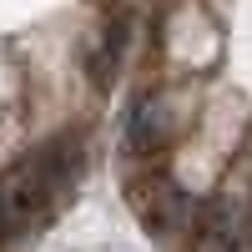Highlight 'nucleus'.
I'll list each match as a JSON object with an SVG mask.
<instances>
[{
	"instance_id": "1",
	"label": "nucleus",
	"mask_w": 252,
	"mask_h": 252,
	"mask_svg": "<svg viewBox=\"0 0 252 252\" xmlns=\"http://www.w3.org/2000/svg\"><path fill=\"white\" fill-rule=\"evenodd\" d=\"M126 131H131V146H136L141 157H152V152H161V146L172 141L177 116H172V106H166L161 96H146L141 106L131 111V126H126Z\"/></svg>"
},
{
	"instance_id": "2",
	"label": "nucleus",
	"mask_w": 252,
	"mask_h": 252,
	"mask_svg": "<svg viewBox=\"0 0 252 252\" xmlns=\"http://www.w3.org/2000/svg\"><path fill=\"white\" fill-rule=\"evenodd\" d=\"M121 51H126V15H111L101 40L91 46V81H96V91H111V81L121 71Z\"/></svg>"
}]
</instances>
